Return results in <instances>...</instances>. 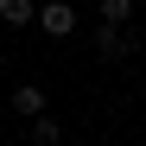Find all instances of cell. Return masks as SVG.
Returning <instances> with one entry per match:
<instances>
[{"label":"cell","mask_w":146,"mask_h":146,"mask_svg":"<svg viewBox=\"0 0 146 146\" xmlns=\"http://www.w3.org/2000/svg\"><path fill=\"white\" fill-rule=\"evenodd\" d=\"M32 19H38V26L51 32V38H70V32H76V7H70V0H44Z\"/></svg>","instance_id":"6da1fadb"},{"label":"cell","mask_w":146,"mask_h":146,"mask_svg":"<svg viewBox=\"0 0 146 146\" xmlns=\"http://www.w3.org/2000/svg\"><path fill=\"white\" fill-rule=\"evenodd\" d=\"M95 51H102L108 64H114V57H127V51H133V38H127V26H108V19H102V26H95Z\"/></svg>","instance_id":"7a4b0ae2"},{"label":"cell","mask_w":146,"mask_h":146,"mask_svg":"<svg viewBox=\"0 0 146 146\" xmlns=\"http://www.w3.org/2000/svg\"><path fill=\"white\" fill-rule=\"evenodd\" d=\"M7 102H13V114H26V121H32V114H44V89H38V83H19Z\"/></svg>","instance_id":"3957f363"},{"label":"cell","mask_w":146,"mask_h":146,"mask_svg":"<svg viewBox=\"0 0 146 146\" xmlns=\"http://www.w3.org/2000/svg\"><path fill=\"white\" fill-rule=\"evenodd\" d=\"M32 13H38V0H0V19L7 26H32Z\"/></svg>","instance_id":"277c9868"},{"label":"cell","mask_w":146,"mask_h":146,"mask_svg":"<svg viewBox=\"0 0 146 146\" xmlns=\"http://www.w3.org/2000/svg\"><path fill=\"white\" fill-rule=\"evenodd\" d=\"M57 140H64L57 121H51V114H32V146H57Z\"/></svg>","instance_id":"5b68a950"},{"label":"cell","mask_w":146,"mask_h":146,"mask_svg":"<svg viewBox=\"0 0 146 146\" xmlns=\"http://www.w3.org/2000/svg\"><path fill=\"white\" fill-rule=\"evenodd\" d=\"M95 7H102V19H108V26H127L140 0H95Z\"/></svg>","instance_id":"8992f818"}]
</instances>
